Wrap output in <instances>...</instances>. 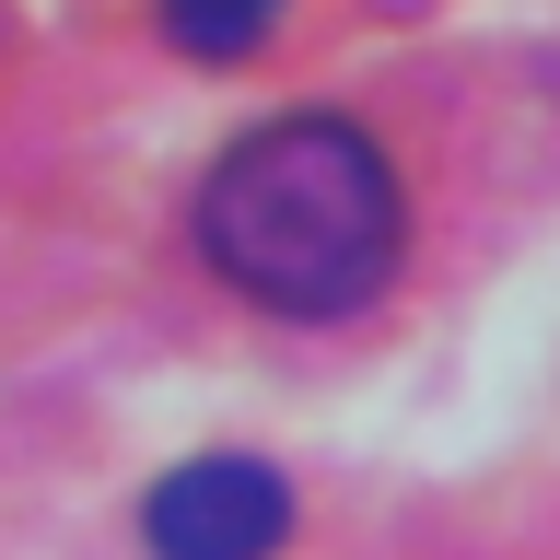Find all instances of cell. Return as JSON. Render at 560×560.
<instances>
[{"label": "cell", "mask_w": 560, "mask_h": 560, "mask_svg": "<svg viewBox=\"0 0 560 560\" xmlns=\"http://www.w3.org/2000/svg\"><path fill=\"white\" fill-rule=\"evenodd\" d=\"M397 175L350 117H269L199 175V257L269 315H350L397 280Z\"/></svg>", "instance_id": "cell-1"}, {"label": "cell", "mask_w": 560, "mask_h": 560, "mask_svg": "<svg viewBox=\"0 0 560 560\" xmlns=\"http://www.w3.org/2000/svg\"><path fill=\"white\" fill-rule=\"evenodd\" d=\"M140 537H152V560H269L292 537V490L257 455H187L152 479Z\"/></svg>", "instance_id": "cell-2"}, {"label": "cell", "mask_w": 560, "mask_h": 560, "mask_svg": "<svg viewBox=\"0 0 560 560\" xmlns=\"http://www.w3.org/2000/svg\"><path fill=\"white\" fill-rule=\"evenodd\" d=\"M280 24V0H164V35L187 59H257Z\"/></svg>", "instance_id": "cell-3"}]
</instances>
